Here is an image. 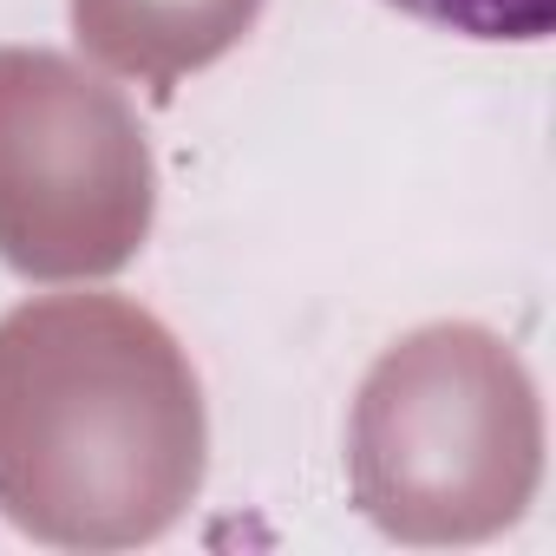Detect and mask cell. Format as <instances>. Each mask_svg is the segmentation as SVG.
Instances as JSON below:
<instances>
[{
    "mask_svg": "<svg viewBox=\"0 0 556 556\" xmlns=\"http://www.w3.org/2000/svg\"><path fill=\"white\" fill-rule=\"evenodd\" d=\"M197 387L170 334L105 295L40 302L0 328V471L8 497L73 491L79 445L92 491L177 497L197 478Z\"/></svg>",
    "mask_w": 556,
    "mask_h": 556,
    "instance_id": "6da1fadb",
    "label": "cell"
},
{
    "mask_svg": "<svg viewBox=\"0 0 556 556\" xmlns=\"http://www.w3.org/2000/svg\"><path fill=\"white\" fill-rule=\"evenodd\" d=\"M151 223L125 105L53 53H0V255L27 275L118 268Z\"/></svg>",
    "mask_w": 556,
    "mask_h": 556,
    "instance_id": "7a4b0ae2",
    "label": "cell"
},
{
    "mask_svg": "<svg viewBox=\"0 0 556 556\" xmlns=\"http://www.w3.org/2000/svg\"><path fill=\"white\" fill-rule=\"evenodd\" d=\"M255 8L262 0H73V21L105 66L138 73L164 92L177 73L210 66L223 47H236Z\"/></svg>",
    "mask_w": 556,
    "mask_h": 556,
    "instance_id": "3957f363",
    "label": "cell"
},
{
    "mask_svg": "<svg viewBox=\"0 0 556 556\" xmlns=\"http://www.w3.org/2000/svg\"><path fill=\"white\" fill-rule=\"evenodd\" d=\"M387 8L426 21V27H445V34H465V40H543L556 27V0H387Z\"/></svg>",
    "mask_w": 556,
    "mask_h": 556,
    "instance_id": "277c9868",
    "label": "cell"
}]
</instances>
